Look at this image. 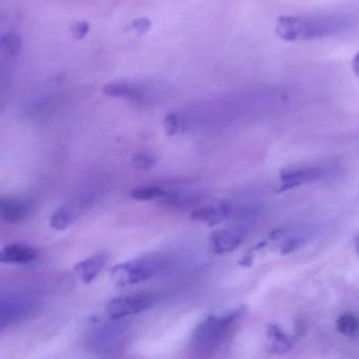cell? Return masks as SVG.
<instances>
[{
	"mask_svg": "<svg viewBox=\"0 0 359 359\" xmlns=\"http://www.w3.org/2000/svg\"><path fill=\"white\" fill-rule=\"evenodd\" d=\"M157 158L155 155L150 153H136L132 156L131 165L136 169L147 170L152 168L156 163Z\"/></svg>",
	"mask_w": 359,
	"mask_h": 359,
	"instance_id": "18",
	"label": "cell"
},
{
	"mask_svg": "<svg viewBox=\"0 0 359 359\" xmlns=\"http://www.w3.org/2000/svg\"><path fill=\"white\" fill-rule=\"evenodd\" d=\"M89 31L90 25L85 22H76L71 27V33L76 41L85 39Z\"/></svg>",
	"mask_w": 359,
	"mask_h": 359,
	"instance_id": "20",
	"label": "cell"
},
{
	"mask_svg": "<svg viewBox=\"0 0 359 359\" xmlns=\"http://www.w3.org/2000/svg\"><path fill=\"white\" fill-rule=\"evenodd\" d=\"M161 269L156 260L136 259L117 264L111 270V279L119 287H131L154 276Z\"/></svg>",
	"mask_w": 359,
	"mask_h": 359,
	"instance_id": "3",
	"label": "cell"
},
{
	"mask_svg": "<svg viewBox=\"0 0 359 359\" xmlns=\"http://www.w3.org/2000/svg\"><path fill=\"white\" fill-rule=\"evenodd\" d=\"M130 195L135 201H154V199L163 198L168 194L165 190L157 188V187H140V188L132 190Z\"/></svg>",
	"mask_w": 359,
	"mask_h": 359,
	"instance_id": "14",
	"label": "cell"
},
{
	"mask_svg": "<svg viewBox=\"0 0 359 359\" xmlns=\"http://www.w3.org/2000/svg\"><path fill=\"white\" fill-rule=\"evenodd\" d=\"M298 241H297V239H293V241H287V243L283 245V251H281V253L287 254L290 253V252L294 251V250L298 247V245H299Z\"/></svg>",
	"mask_w": 359,
	"mask_h": 359,
	"instance_id": "22",
	"label": "cell"
},
{
	"mask_svg": "<svg viewBox=\"0 0 359 359\" xmlns=\"http://www.w3.org/2000/svg\"><path fill=\"white\" fill-rule=\"evenodd\" d=\"M0 45H1L3 51L7 55L11 56V57H16L22 52V39L18 34H14V33L4 34L1 39H0Z\"/></svg>",
	"mask_w": 359,
	"mask_h": 359,
	"instance_id": "15",
	"label": "cell"
},
{
	"mask_svg": "<svg viewBox=\"0 0 359 359\" xmlns=\"http://www.w3.org/2000/svg\"><path fill=\"white\" fill-rule=\"evenodd\" d=\"M355 250H356L357 254L359 255V237L355 241Z\"/></svg>",
	"mask_w": 359,
	"mask_h": 359,
	"instance_id": "24",
	"label": "cell"
},
{
	"mask_svg": "<svg viewBox=\"0 0 359 359\" xmlns=\"http://www.w3.org/2000/svg\"><path fill=\"white\" fill-rule=\"evenodd\" d=\"M320 174L318 169L290 170V171L283 172L281 188L279 190L285 191L287 189L296 188V187L314 182L318 180Z\"/></svg>",
	"mask_w": 359,
	"mask_h": 359,
	"instance_id": "7",
	"label": "cell"
},
{
	"mask_svg": "<svg viewBox=\"0 0 359 359\" xmlns=\"http://www.w3.org/2000/svg\"><path fill=\"white\" fill-rule=\"evenodd\" d=\"M107 259L106 255L98 254L77 264L74 266L75 272L81 276L83 283H92L106 266Z\"/></svg>",
	"mask_w": 359,
	"mask_h": 359,
	"instance_id": "8",
	"label": "cell"
},
{
	"mask_svg": "<svg viewBox=\"0 0 359 359\" xmlns=\"http://www.w3.org/2000/svg\"><path fill=\"white\" fill-rule=\"evenodd\" d=\"M241 239L230 231L219 230L212 234L211 243L216 254L233 251L241 245Z\"/></svg>",
	"mask_w": 359,
	"mask_h": 359,
	"instance_id": "10",
	"label": "cell"
},
{
	"mask_svg": "<svg viewBox=\"0 0 359 359\" xmlns=\"http://www.w3.org/2000/svg\"><path fill=\"white\" fill-rule=\"evenodd\" d=\"M0 214L4 220L10 224H20L28 215V208L25 203L13 199H1Z\"/></svg>",
	"mask_w": 359,
	"mask_h": 359,
	"instance_id": "9",
	"label": "cell"
},
{
	"mask_svg": "<svg viewBox=\"0 0 359 359\" xmlns=\"http://www.w3.org/2000/svg\"><path fill=\"white\" fill-rule=\"evenodd\" d=\"M104 93L110 97H123L129 100H138L142 96L135 86L125 83H111L104 87Z\"/></svg>",
	"mask_w": 359,
	"mask_h": 359,
	"instance_id": "12",
	"label": "cell"
},
{
	"mask_svg": "<svg viewBox=\"0 0 359 359\" xmlns=\"http://www.w3.org/2000/svg\"><path fill=\"white\" fill-rule=\"evenodd\" d=\"M228 211L226 205L201 208V209L195 210L191 218L195 222H207L210 226H214L224 219V217L228 215Z\"/></svg>",
	"mask_w": 359,
	"mask_h": 359,
	"instance_id": "11",
	"label": "cell"
},
{
	"mask_svg": "<svg viewBox=\"0 0 359 359\" xmlns=\"http://www.w3.org/2000/svg\"><path fill=\"white\" fill-rule=\"evenodd\" d=\"M132 26L138 34L144 35L150 30L151 22L148 18H138V20H134Z\"/></svg>",
	"mask_w": 359,
	"mask_h": 359,
	"instance_id": "21",
	"label": "cell"
},
{
	"mask_svg": "<svg viewBox=\"0 0 359 359\" xmlns=\"http://www.w3.org/2000/svg\"><path fill=\"white\" fill-rule=\"evenodd\" d=\"M338 332L346 336H354L359 331V319L352 314H344L336 323Z\"/></svg>",
	"mask_w": 359,
	"mask_h": 359,
	"instance_id": "17",
	"label": "cell"
},
{
	"mask_svg": "<svg viewBox=\"0 0 359 359\" xmlns=\"http://www.w3.org/2000/svg\"><path fill=\"white\" fill-rule=\"evenodd\" d=\"M269 337L272 340L274 352H285L291 348V340L277 325L269 327Z\"/></svg>",
	"mask_w": 359,
	"mask_h": 359,
	"instance_id": "16",
	"label": "cell"
},
{
	"mask_svg": "<svg viewBox=\"0 0 359 359\" xmlns=\"http://www.w3.org/2000/svg\"><path fill=\"white\" fill-rule=\"evenodd\" d=\"M76 218V214L72 209L69 208H62L57 210L55 213L52 215L50 224L54 230L62 231L66 230L67 228L72 224Z\"/></svg>",
	"mask_w": 359,
	"mask_h": 359,
	"instance_id": "13",
	"label": "cell"
},
{
	"mask_svg": "<svg viewBox=\"0 0 359 359\" xmlns=\"http://www.w3.org/2000/svg\"><path fill=\"white\" fill-rule=\"evenodd\" d=\"M32 306L28 300L20 298H9L1 300V327H5L12 323L24 319L30 313Z\"/></svg>",
	"mask_w": 359,
	"mask_h": 359,
	"instance_id": "5",
	"label": "cell"
},
{
	"mask_svg": "<svg viewBox=\"0 0 359 359\" xmlns=\"http://www.w3.org/2000/svg\"><path fill=\"white\" fill-rule=\"evenodd\" d=\"M151 306V299L147 295L121 296L113 298L106 306V313L109 318H125L144 312Z\"/></svg>",
	"mask_w": 359,
	"mask_h": 359,
	"instance_id": "4",
	"label": "cell"
},
{
	"mask_svg": "<svg viewBox=\"0 0 359 359\" xmlns=\"http://www.w3.org/2000/svg\"><path fill=\"white\" fill-rule=\"evenodd\" d=\"M37 257H39L37 250L25 243L6 245L0 253V260L5 264H29L34 262Z\"/></svg>",
	"mask_w": 359,
	"mask_h": 359,
	"instance_id": "6",
	"label": "cell"
},
{
	"mask_svg": "<svg viewBox=\"0 0 359 359\" xmlns=\"http://www.w3.org/2000/svg\"><path fill=\"white\" fill-rule=\"evenodd\" d=\"M182 123H180V117L176 114H169L165 116L163 121V128H165V134L168 136H173L180 132Z\"/></svg>",
	"mask_w": 359,
	"mask_h": 359,
	"instance_id": "19",
	"label": "cell"
},
{
	"mask_svg": "<svg viewBox=\"0 0 359 359\" xmlns=\"http://www.w3.org/2000/svg\"><path fill=\"white\" fill-rule=\"evenodd\" d=\"M352 70L357 77H359V52L354 56L352 60Z\"/></svg>",
	"mask_w": 359,
	"mask_h": 359,
	"instance_id": "23",
	"label": "cell"
},
{
	"mask_svg": "<svg viewBox=\"0 0 359 359\" xmlns=\"http://www.w3.org/2000/svg\"><path fill=\"white\" fill-rule=\"evenodd\" d=\"M358 26V18L348 12L285 15L277 20L275 33L290 43L318 41L339 36Z\"/></svg>",
	"mask_w": 359,
	"mask_h": 359,
	"instance_id": "1",
	"label": "cell"
},
{
	"mask_svg": "<svg viewBox=\"0 0 359 359\" xmlns=\"http://www.w3.org/2000/svg\"><path fill=\"white\" fill-rule=\"evenodd\" d=\"M241 314V310H234L205 317L193 333V346L197 351H207L215 346Z\"/></svg>",
	"mask_w": 359,
	"mask_h": 359,
	"instance_id": "2",
	"label": "cell"
}]
</instances>
